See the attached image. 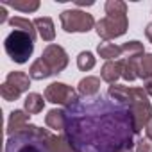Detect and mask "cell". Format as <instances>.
Instances as JSON below:
<instances>
[{
    "mask_svg": "<svg viewBox=\"0 0 152 152\" xmlns=\"http://www.w3.org/2000/svg\"><path fill=\"white\" fill-rule=\"evenodd\" d=\"M64 134L77 152H118L136 147L131 107L102 97L66 107Z\"/></svg>",
    "mask_w": 152,
    "mask_h": 152,
    "instance_id": "cell-1",
    "label": "cell"
},
{
    "mask_svg": "<svg viewBox=\"0 0 152 152\" xmlns=\"http://www.w3.org/2000/svg\"><path fill=\"white\" fill-rule=\"evenodd\" d=\"M52 132L38 125L29 124L23 131L7 136L4 152H50L48 141Z\"/></svg>",
    "mask_w": 152,
    "mask_h": 152,
    "instance_id": "cell-2",
    "label": "cell"
},
{
    "mask_svg": "<svg viewBox=\"0 0 152 152\" xmlns=\"http://www.w3.org/2000/svg\"><path fill=\"white\" fill-rule=\"evenodd\" d=\"M34 38H31L29 34L22 32V31H13L6 41H4V48L6 54L18 64H23L29 61V57L34 52Z\"/></svg>",
    "mask_w": 152,
    "mask_h": 152,
    "instance_id": "cell-3",
    "label": "cell"
},
{
    "mask_svg": "<svg viewBox=\"0 0 152 152\" xmlns=\"http://www.w3.org/2000/svg\"><path fill=\"white\" fill-rule=\"evenodd\" d=\"M129 107L134 122V132L140 134L147 127V124L152 120V104L143 88H132V100Z\"/></svg>",
    "mask_w": 152,
    "mask_h": 152,
    "instance_id": "cell-4",
    "label": "cell"
},
{
    "mask_svg": "<svg viewBox=\"0 0 152 152\" xmlns=\"http://www.w3.org/2000/svg\"><path fill=\"white\" fill-rule=\"evenodd\" d=\"M59 20L64 32H88L97 25L93 15L81 9H66L59 15Z\"/></svg>",
    "mask_w": 152,
    "mask_h": 152,
    "instance_id": "cell-5",
    "label": "cell"
},
{
    "mask_svg": "<svg viewBox=\"0 0 152 152\" xmlns=\"http://www.w3.org/2000/svg\"><path fill=\"white\" fill-rule=\"evenodd\" d=\"M129 27V20L127 15H106L104 18H100L95 25V31L99 34V38H102L104 41L120 38L127 32Z\"/></svg>",
    "mask_w": 152,
    "mask_h": 152,
    "instance_id": "cell-6",
    "label": "cell"
},
{
    "mask_svg": "<svg viewBox=\"0 0 152 152\" xmlns=\"http://www.w3.org/2000/svg\"><path fill=\"white\" fill-rule=\"evenodd\" d=\"M45 100L63 107H70L79 102V91L64 83H52L45 88Z\"/></svg>",
    "mask_w": 152,
    "mask_h": 152,
    "instance_id": "cell-7",
    "label": "cell"
},
{
    "mask_svg": "<svg viewBox=\"0 0 152 152\" xmlns=\"http://www.w3.org/2000/svg\"><path fill=\"white\" fill-rule=\"evenodd\" d=\"M41 59L47 63V66L52 70V73H61L66 66H68V54L66 50L61 47V45H56V43H50L45 47L43 54H41Z\"/></svg>",
    "mask_w": 152,
    "mask_h": 152,
    "instance_id": "cell-8",
    "label": "cell"
},
{
    "mask_svg": "<svg viewBox=\"0 0 152 152\" xmlns=\"http://www.w3.org/2000/svg\"><path fill=\"white\" fill-rule=\"evenodd\" d=\"M29 120H31V115L27 111H22V109L11 111L9 120H7V129H6L7 136H13V134L20 132V131H23L29 125Z\"/></svg>",
    "mask_w": 152,
    "mask_h": 152,
    "instance_id": "cell-9",
    "label": "cell"
},
{
    "mask_svg": "<svg viewBox=\"0 0 152 152\" xmlns=\"http://www.w3.org/2000/svg\"><path fill=\"white\" fill-rule=\"evenodd\" d=\"M100 77L107 84H115L122 77V59H118V61H106L102 70H100Z\"/></svg>",
    "mask_w": 152,
    "mask_h": 152,
    "instance_id": "cell-10",
    "label": "cell"
},
{
    "mask_svg": "<svg viewBox=\"0 0 152 152\" xmlns=\"http://www.w3.org/2000/svg\"><path fill=\"white\" fill-rule=\"evenodd\" d=\"M34 27L39 34V38L43 41H54L56 39V27H54V22L52 18L48 16H39L34 20Z\"/></svg>",
    "mask_w": 152,
    "mask_h": 152,
    "instance_id": "cell-11",
    "label": "cell"
},
{
    "mask_svg": "<svg viewBox=\"0 0 152 152\" xmlns=\"http://www.w3.org/2000/svg\"><path fill=\"white\" fill-rule=\"evenodd\" d=\"M45 124L52 131L64 132V129H66V111L64 109H50L45 116Z\"/></svg>",
    "mask_w": 152,
    "mask_h": 152,
    "instance_id": "cell-12",
    "label": "cell"
},
{
    "mask_svg": "<svg viewBox=\"0 0 152 152\" xmlns=\"http://www.w3.org/2000/svg\"><path fill=\"white\" fill-rule=\"evenodd\" d=\"M77 91L83 97H95L100 91V79L95 75H88V77L81 79L77 84Z\"/></svg>",
    "mask_w": 152,
    "mask_h": 152,
    "instance_id": "cell-13",
    "label": "cell"
},
{
    "mask_svg": "<svg viewBox=\"0 0 152 152\" xmlns=\"http://www.w3.org/2000/svg\"><path fill=\"white\" fill-rule=\"evenodd\" d=\"M48 150L50 152H77L75 145L68 140L66 134H52L48 141Z\"/></svg>",
    "mask_w": 152,
    "mask_h": 152,
    "instance_id": "cell-14",
    "label": "cell"
},
{
    "mask_svg": "<svg viewBox=\"0 0 152 152\" xmlns=\"http://www.w3.org/2000/svg\"><path fill=\"white\" fill-rule=\"evenodd\" d=\"M107 95H109L115 102L131 106V100H132V88L124 86V84H111L109 90H107Z\"/></svg>",
    "mask_w": 152,
    "mask_h": 152,
    "instance_id": "cell-15",
    "label": "cell"
},
{
    "mask_svg": "<svg viewBox=\"0 0 152 152\" xmlns=\"http://www.w3.org/2000/svg\"><path fill=\"white\" fill-rule=\"evenodd\" d=\"M6 83L11 84L13 88H16L20 93H23L31 88V75H27L25 72H11V73H7Z\"/></svg>",
    "mask_w": 152,
    "mask_h": 152,
    "instance_id": "cell-16",
    "label": "cell"
},
{
    "mask_svg": "<svg viewBox=\"0 0 152 152\" xmlns=\"http://www.w3.org/2000/svg\"><path fill=\"white\" fill-rule=\"evenodd\" d=\"M97 52L106 61H118V57H122V45H113L109 41H104L97 47Z\"/></svg>",
    "mask_w": 152,
    "mask_h": 152,
    "instance_id": "cell-17",
    "label": "cell"
},
{
    "mask_svg": "<svg viewBox=\"0 0 152 152\" xmlns=\"http://www.w3.org/2000/svg\"><path fill=\"white\" fill-rule=\"evenodd\" d=\"M45 102L47 100H45L43 95H39V93H29L25 97V100H23V107H25V111L29 115H38V113L43 111Z\"/></svg>",
    "mask_w": 152,
    "mask_h": 152,
    "instance_id": "cell-18",
    "label": "cell"
},
{
    "mask_svg": "<svg viewBox=\"0 0 152 152\" xmlns=\"http://www.w3.org/2000/svg\"><path fill=\"white\" fill-rule=\"evenodd\" d=\"M29 75H31V79H34V81H43V79L50 77V75H54V73H52V70L47 66V63L39 57V59H36V61L31 64Z\"/></svg>",
    "mask_w": 152,
    "mask_h": 152,
    "instance_id": "cell-19",
    "label": "cell"
},
{
    "mask_svg": "<svg viewBox=\"0 0 152 152\" xmlns=\"http://www.w3.org/2000/svg\"><path fill=\"white\" fill-rule=\"evenodd\" d=\"M141 56H145L143 43L134 39V41H127L122 45V59H140Z\"/></svg>",
    "mask_w": 152,
    "mask_h": 152,
    "instance_id": "cell-20",
    "label": "cell"
},
{
    "mask_svg": "<svg viewBox=\"0 0 152 152\" xmlns=\"http://www.w3.org/2000/svg\"><path fill=\"white\" fill-rule=\"evenodd\" d=\"M9 25L15 27V31H22V32H25V34H29L31 38L36 39L38 31L34 27V22H31L27 18H22V16H15V18H9Z\"/></svg>",
    "mask_w": 152,
    "mask_h": 152,
    "instance_id": "cell-21",
    "label": "cell"
},
{
    "mask_svg": "<svg viewBox=\"0 0 152 152\" xmlns=\"http://www.w3.org/2000/svg\"><path fill=\"white\" fill-rule=\"evenodd\" d=\"M140 59H122V77L125 81H136L140 77V72H138Z\"/></svg>",
    "mask_w": 152,
    "mask_h": 152,
    "instance_id": "cell-22",
    "label": "cell"
},
{
    "mask_svg": "<svg viewBox=\"0 0 152 152\" xmlns=\"http://www.w3.org/2000/svg\"><path fill=\"white\" fill-rule=\"evenodd\" d=\"M138 72H140V77H141L143 81L152 77V54L141 56V59H140V63H138Z\"/></svg>",
    "mask_w": 152,
    "mask_h": 152,
    "instance_id": "cell-23",
    "label": "cell"
},
{
    "mask_svg": "<svg viewBox=\"0 0 152 152\" xmlns=\"http://www.w3.org/2000/svg\"><path fill=\"white\" fill-rule=\"evenodd\" d=\"M95 63H97L95 56H93L91 52H88V50H84V52H81V54L77 56V66H79V70H83V72H90V70L95 66Z\"/></svg>",
    "mask_w": 152,
    "mask_h": 152,
    "instance_id": "cell-24",
    "label": "cell"
},
{
    "mask_svg": "<svg viewBox=\"0 0 152 152\" xmlns=\"http://www.w3.org/2000/svg\"><path fill=\"white\" fill-rule=\"evenodd\" d=\"M9 7L16 9V11H23V13H34L39 9V0H23V2H9Z\"/></svg>",
    "mask_w": 152,
    "mask_h": 152,
    "instance_id": "cell-25",
    "label": "cell"
},
{
    "mask_svg": "<svg viewBox=\"0 0 152 152\" xmlns=\"http://www.w3.org/2000/svg\"><path fill=\"white\" fill-rule=\"evenodd\" d=\"M104 9L106 15H127V4L122 0H107Z\"/></svg>",
    "mask_w": 152,
    "mask_h": 152,
    "instance_id": "cell-26",
    "label": "cell"
},
{
    "mask_svg": "<svg viewBox=\"0 0 152 152\" xmlns=\"http://www.w3.org/2000/svg\"><path fill=\"white\" fill-rule=\"evenodd\" d=\"M0 95H2V99L4 100H7V102H15V100H18L20 99V91L16 90V88H13L11 84H7V83H4L2 86H0Z\"/></svg>",
    "mask_w": 152,
    "mask_h": 152,
    "instance_id": "cell-27",
    "label": "cell"
},
{
    "mask_svg": "<svg viewBox=\"0 0 152 152\" xmlns=\"http://www.w3.org/2000/svg\"><path fill=\"white\" fill-rule=\"evenodd\" d=\"M134 152H152V141L145 136L141 140L136 141V147H134Z\"/></svg>",
    "mask_w": 152,
    "mask_h": 152,
    "instance_id": "cell-28",
    "label": "cell"
},
{
    "mask_svg": "<svg viewBox=\"0 0 152 152\" xmlns=\"http://www.w3.org/2000/svg\"><path fill=\"white\" fill-rule=\"evenodd\" d=\"M143 90H145V93H147V95L152 99V77L143 81Z\"/></svg>",
    "mask_w": 152,
    "mask_h": 152,
    "instance_id": "cell-29",
    "label": "cell"
},
{
    "mask_svg": "<svg viewBox=\"0 0 152 152\" xmlns=\"http://www.w3.org/2000/svg\"><path fill=\"white\" fill-rule=\"evenodd\" d=\"M145 36H147V39L152 43V23H148V25L145 27Z\"/></svg>",
    "mask_w": 152,
    "mask_h": 152,
    "instance_id": "cell-30",
    "label": "cell"
},
{
    "mask_svg": "<svg viewBox=\"0 0 152 152\" xmlns=\"http://www.w3.org/2000/svg\"><path fill=\"white\" fill-rule=\"evenodd\" d=\"M145 134H147V138L152 141V120L147 124V127H145Z\"/></svg>",
    "mask_w": 152,
    "mask_h": 152,
    "instance_id": "cell-31",
    "label": "cell"
},
{
    "mask_svg": "<svg viewBox=\"0 0 152 152\" xmlns=\"http://www.w3.org/2000/svg\"><path fill=\"white\" fill-rule=\"evenodd\" d=\"M0 15H2V18H0V22L4 23V22L7 20V16H6V15H7V13H6V6H2V7H0ZM7 22H9V20H7Z\"/></svg>",
    "mask_w": 152,
    "mask_h": 152,
    "instance_id": "cell-32",
    "label": "cell"
},
{
    "mask_svg": "<svg viewBox=\"0 0 152 152\" xmlns=\"http://www.w3.org/2000/svg\"><path fill=\"white\" fill-rule=\"evenodd\" d=\"M75 4H77V6H93L95 2H93V0H90V2H75Z\"/></svg>",
    "mask_w": 152,
    "mask_h": 152,
    "instance_id": "cell-33",
    "label": "cell"
},
{
    "mask_svg": "<svg viewBox=\"0 0 152 152\" xmlns=\"http://www.w3.org/2000/svg\"><path fill=\"white\" fill-rule=\"evenodd\" d=\"M134 150V147H127V148H122V150H118V152H132Z\"/></svg>",
    "mask_w": 152,
    "mask_h": 152,
    "instance_id": "cell-34",
    "label": "cell"
}]
</instances>
